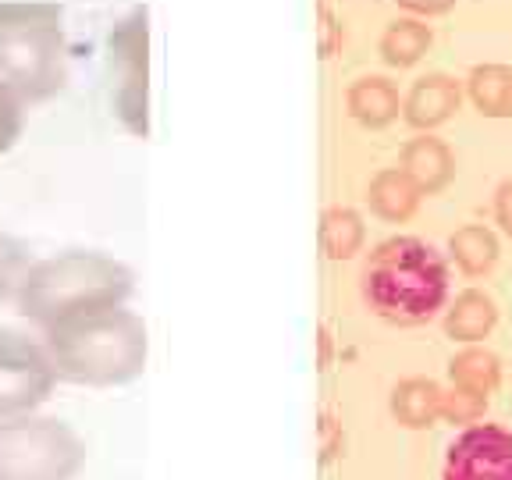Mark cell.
<instances>
[{
  "label": "cell",
  "mask_w": 512,
  "mask_h": 480,
  "mask_svg": "<svg viewBox=\"0 0 512 480\" xmlns=\"http://www.w3.org/2000/svg\"><path fill=\"white\" fill-rule=\"evenodd\" d=\"M86 445L57 416H0V480H75Z\"/></svg>",
  "instance_id": "obj_5"
},
{
  "label": "cell",
  "mask_w": 512,
  "mask_h": 480,
  "mask_svg": "<svg viewBox=\"0 0 512 480\" xmlns=\"http://www.w3.org/2000/svg\"><path fill=\"white\" fill-rule=\"evenodd\" d=\"M114 107L136 136H146V11L121 22L111 36Z\"/></svg>",
  "instance_id": "obj_7"
},
{
  "label": "cell",
  "mask_w": 512,
  "mask_h": 480,
  "mask_svg": "<svg viewBox=\"0 0 512 480\" xmlns=\"http://www.w3.org/2000/svg\"><path fill=\"white\" fill-rule=\"evenodd\" d=\"M349 111H352V118L360 121V125H367V128L392 125V121L399 118V111H402L399 89H395L392 79H384V75H367V79L352 82Z\"/></svg>",
  "instance_id": "obj_13"
},
{
  "label": "cell",
  "mask_w": 512,
  "mask_h": 480,
  "mask_svg": "<svg viewBox=\"0 0 512 480\" xmlns=\"http://www.w3.org/2000/svg\"><path fill=\"white\" fill-rule=\"evenodd\" d=\"M441 388L431 377H409V381L395 384L392 392V416L409 431H424L441 420Z\"/></svg>",
  "instance_id": "obj_12"
},
{
  "label": "cell",
  "mask_w": 512,
  "mask_h": 480,
  "mask_svg": "<svg viewBox=\"0 0 512 480\" xmlns=\"http://www.w3.org/2000/svg\"><path fill=\"white\" fill-rule=\"evenodd\" d=\"M57 381L61 377L43 338L22 328H0V416L40 413Z\"/></svg>",
  "instance_id": "obj_6"
},
{
  "label": "cell",
  "mask_w": 512,
  "mask_h": 480,
  "mask_svg": "<svg viewBox=\"0 0 512 480\" xmlns=\"http://www.w3.org/2000/svg\"><path fill=\"white\" fill-rule=\"evenodd\" d=\"M473 107L484 118H512V68L509 64H477L466 79Z\"/></svg>",
  "instance_id": "obj_17"
},
{
  "label": "cell",
  "mask_w": 512,
  "mask_h": 480,
  "mask_svg": "<svg viewBox=\"0 0 512 480\" xmlns=\"http://www.w3.org/2000/svg\"><path fill=\"white\" fill-rule=\"evenodd\" d=\"M61 381L82 388H121L146 370V324L125 306L82 313L43 331Z\"/></svg>",
  "instance_id": "obj_1"
},
{
  "label": "cell",
  "mask_w": 512,
  "mask_h": 480,
  "mask_svg": "<svg viewBox=\"0 0 512 480\" xmlns=\"http://www.w3.org/2000/svg\"><path fill=\"white\" fill-rule=\"evenodd\" d=\"M459 104H463V86H459V79H452V75H445V72H431V75H424V79H416L413 89L406 93V100H402V118L413 128H420V132H431V128L445 125V121L459 111Z\"/></svg>",
  "instance_id": "obj_9"
},
{
  "label": "cell",
  "mask_w": 512,
  "mask_h": 480,
  "mask_svg": "<svg viewBox=\"0 0 512 480\" xmlns=\"http://www.w3.org/2000/svg\"><path fill=\"white\" fill-rule=\"evenodd\" d=\"M399 168L413 178V185L424 192V196H434V192H441L456 178V157H452L445 139L424 132V136L409 139V143L402 146Z\"/></svg>",
  "instance_id": "obj_10"
},
{
  "label": "cell",
  "mask_w": 512,
  "mask_h": 480,
  "mask_svg": "<svg viewBox=\"0 0 512 480\" xmlns=\"http://www.w3.org/2000/svg\"><path fill=\"white\" fill-rule=\"evenodd\" d=\"M395 4L420 18V15H445L448 8H456L459 0H395Z\"/></svg>",
  "instance_id": "obj_24"
},
{
  "label": "cell",
  "mask_w": 512,
  "mask_h": 480,
  "mask_svg": "<svg viewBox=\"0 0 512 480\" xmlns=\"http://www.w3.org/2000/svg\"><path fill=\"white\" fill-rule=\"evenodd\" d=\"M434 32L424 18H395L381 36V57L392 68H409L431 50Z\"/></svg>",
  "instance_id": "obj_18"
},
{
  "label": "cell",
  "mask_w": 512,
  "mask_h": 480,
  "mask_svg": "<svg viewBox=\"0 0 512 480\" xmlns=\"http://www.w3.org/2000/svg\"><path fill=\"white\" fill-rule=\"evenodd\" d=\"M367 200L377 217H384V221H392V224H402L416 214V207H420V200H424V192L416 189L413 178H409L402 168H384L381 175L370 182Z\"/></svg>",
  "instance_id": "obj_14"
},
{
  "label": "cell",
  "mask_w": 512,
  "mask_h": 480,
  "mask_svg": "<svg viewBox=\"0 0 512 480\" xmlns=\"http://www.w3.org/2000/svg\"><path fill=\"white\" fill-rule=\"evenodd\" d=\"M495 221L502 224L505 235H512V178H505L495 192Z\"/></svg>",
  "instance_id": "obj_23"
},
{
  "label": "cell",
  "mask_w": 512,
  "mask_h": 480,
  "mask_svg": "<svg viewBox=\"0 0 512 480\" xmlns=\"http://www.w3.org/2000/svg\"><path fill=\"white\" fill-rule=\"evenodd\" d=\"M498 324V306L488 292H480V288H466L459 292L456 303L445 310V335L452 342H463V345H477L495 331Z\"/></svg>",
  "instance_id": "obj_11"
},
{
  "label": "cell",
  "mask_w": 512,
  "mask_h": 480,
  "mask_svg": "<svg viewBox=\"0 0 512 480\" xmlns=\"http://www.w3.org/2000/svg\"><path fill=\"white\" fill-rule=\"evenodd\" d=\"M448 381H452V388L491 399L495 388L502 384V360L491 349H484V345H466L448 363Z\"/></svg>",
  "instance_id": "obj_15"
},
{
  "label": "cell",
  "mask_w": 512,
  "mask_h": 480,
  "mask_svg": "<svg viewBox=\"0 0 512 480\" xmlns=\"http://www.w3.org/2000/svg\"><path fill=\"white\" fill-rule=\"evenodd\" d=\"M320 242H324V253L331 260H349V256L360 253L363 246V221L356 210H328L324 224H320Z\"/></svg>",
  "instance_id": "obj_19"
},
{
  "label": "cell",
  "mask_w": 512,
  "mask_h": 480,
  "mask_svg": "<svg viewBox=\"0 0 512 480\" xmlns=\"http://www.w3.org/2000/svg\"><path fill=\"white\" fill-rule=\"evenodd\" d=\"M484 409H488V399L463 392V388H452V384H448L445 392H441V420H448V424L473 427L480 416H484Z\"/></svg>",
  "instance_id": "obj_21"
},
{
  "label": "cell",
  "mask_w": 512,
  "mask_h": 480,
  "mask_svg": "<svg viewBox=\"0 0 512 480\" xmlns=\"http://www.w3.org/2000/svg\"><path fill=\"white\" fill-rule=\"evenodd\" d=\"M57 4L40 0H0V79L8 82L25 104L50 100L64 89V25Z\"/></svg>",
  "instance_id": "obj_4"
},
{
  "label": "cell",
  "mask_w": 512,
  "mask_h": 480,
  "mask_svg": "<svg viewBox=\"0 0 512 480\" xmlns=\"http://www.w3.org/2000/svg\"><path fill=\"white\" fill-rule=\"evenodd\" d=\"M29 267H32L29 249H25L15 235L0 232V303L18 296V285H22V278L29 274Z\"/></svg>",
  "instance_id": "obj_20"
},
{
  "label": "cell",
  "mask_w": 512,
  "mask_h": 480,
  "mask_svg": "<svg viewBox=\"0 0 512 480\" xmlns=\"http://www.w3.org/2000/svg\"><path fill=\"white\" fill-rule=\"evenodd\" d=\"M445 480H512V431L473 424L456 434L445 456Z\"/></svg>",
  "instance_id": "obj_8"
},
{
  "label": "cell",
  "mask_w": 512,
  "mask_h": 480,
  "mask_svg": "<svg viewBox=\"0 0 512 480\" xmlns=\"http://www.w3.org/2000/svg\"><path fill=\"white\" fill-rule=\"evenodd\" d=\"M367 306L388 324L416 328L445 310L448 264L431 242L416 235L384 239L360 271Z\"/></svg>",
  "instance_id": "obj_3"
},
{
  "label": "cell",
  "mask_w": 512,
  "mask_h": 480,
  "mask_svg": "<svg viewBox=\"0 0 512 480\" xmlns=\"http://www.w3.org/2000/svg\"><path fill=\"white\" fill-rule=\"evenodd\" d=\"M448 256L466 278H484L498 264V235L484 224H463L448 239Z\"/></svg>",
  "instance_id": "obj_16"
},
{
  "label": "cell",
  "mask_w": 512,
  "mask_h": 480,
  "mask_svg": "<svg viewBox=\"0 0 512 480\" xmlns=\"http://www.w3.org/2000/svg\"><path fill=\"white\" fill-rule=\"evenodd\" d=\"M25 128V100L0 79V153H8L18 143Z\"/></svg>",
  "instance_id": "obj_22"
},
{
  "label": "cell",
  "mask_w": 512,
  "mask_h": 480,
  "mask_svg": "<svg viewBox=\"0 0 512 480\" xmlns=\"http://www.w3.org/2000/svg\"><path fill=\"white\" fill-rule=\"evenodd\" d=\"M132 271L121 260L96 249H64L47 260H36L18 285L15 306L40 331L82 313L125 306L132 296Z\"/></svg>",
  "instance_id": "obj_2"
}]
</instances>
